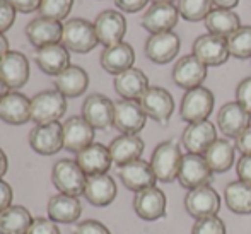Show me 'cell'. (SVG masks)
I'll list each match as a JSON object with an SVG mask.
<instances>
[{"instance_id": "35", "label": "cell", "mask_w": 251, "mask_h": 234, "mask_svg": "<svg viewBox=\"0 0 251 234\" xmlns=\"http://www.w3.org/2000/svg\"><path fill=\"white\" fill-rule=\"evenodd\" d=\"M34 219L23 205H10L0 212V234H27Z\"/></svg>"}, {"instance_id": "41", "label": "cell", "mask_w": 251, "mask_h": 234, "mask_svg": "<svg viewBox=\"0 0 251 234\" xmlns=\"http://www.w3.org/2000/svg\"><path fill=\"white\" fill-rule=\"evenodd\" d=\"M16 21V9L9 0H0V33L10 29Z\"/></svg>"}, {"instance_id": "8", "label": "cell", "mask_w": 251, "mask_h": 234, "mask_svg": "<svg viewBox=\"0 0 251 234\" xmlns=\"http://www.w3.org/2000/svg\"><path fill=\"white\" fill-rule=\"evenodd\" d=\"M212 178H214V171L208 168L203 156L188 154V152L183 156L178 173V182L183 188L193 190V188L207 186L212 183Z\"/></svg>"}, {"instance_id": "18", "label": "cell", "mask_w": 251, "mask_h": 234, "mask_svg": "<svg viewBox=\"0 0 251 234\" xmlns=\"http://www.w3.org/2000/svg\"><path fill=\"white\" fill-rule=\"evenodd\" d=\"M179 12L175 3H152L142 16V27L151 34L168 33L178 24Z\"/></svg>"}, {"instance_id": "44", "label": "cell", "mask_w": 251, "mask_h": 234, "mask_svg": "<svg viewBox=\"0 0 251 234\" xmlns=\"http://www.w3.org/2000/svg\"><path fill=\"white\" fill-rule=\"evenodd\" d=\"M74 234H111V233H109V229L102 222L96 221V219H87V221L80 222L74 229Z\"/></svg>"}, {"instance_id": "40", "label": "cell", "mask_w": 251, "mask_h": 234, "mask_svg": "<svg viewBox=\"0 0 251 234\" xmlns=\"http://www.w3.org/2000/svg\"><path fill=\"white\" fill-rule=\"evenodd\" d=\"M192 234H226V224L217 215L199 219V221H195V224H193Z\"/></svg>"}, {"instance_id": "47", "label": "cell", "mask_w": 251, "mask_h": 234, "mask_svg": "<svg viewBox=\"0 0 251 234\" xmlns=\"http://www.w3.org/2000/svg\"><path fill=\"white\" fill-rule=\"evenodd\" d=\"M147 2L149 0H115V5L118 7V9H122L123 12H139V10H142L144 7L147 5Z\"/></svg>"}, {"instance_id": "42", "label": "cell", "mask_w": 251, "mask_h": 234, "mask_svg": "<svg viewBox=\"0 0 251 234\" xmlns=\"http://www.w3.org/2000/svg\"><path fill=\"white\" fill-rule=\"evenodd\" d=\"M236 101L251 115V77H245L236 86Z\"/></svg>"}, {"instance_id": "16", "label": "cell", "mask_w": 251, "mask_h": 234, "mask_svg": "<svg viewBox=\"0 0 251 234\" xmlns=\"http://www.w3.org/2000/svg\"><path fill=\"white\" fill-rule=\"evenodd\" d=\"M179 47H181V40L175 31L151 34L146 41V55L151 62L166 65L178 56Z\"/></svg>"}, {"instance_id": "3", "label": "cell", "mask_w": 251, "mask_h": 234, "mask_svg": "<svg viewBox=\"0 0 251 234\" xmlns=\"http://www.w3.org/2000/svg\"><path fill=\"white\" fill-rule=\"evenodd\" d=\"M98 36L94 24L87 19H70L63 24L62 33V45L69 52L75 53H89L98 47Z\"/></svg>"}, {"instance_id": "12", "label": "cell", "mask_w": 251, "mask_h": 234, "mask_svg": "<svg viewBox=\"0 0 251 234\" xmlns=\"http://www.w3.org/2000/svg\"><path fill=\"white\" fill-rule=\"evenodd\" d=\"M168 208V198L164 191L157 186L146 188L142 191H137L133 197V210L142 221H157L166 215Z\"/></svg>"}, {"instance_id": "29", "label": "cell", "mask_w": 251, "mask_h": 234, "mask_svg": "<svg viewBox=\"0 0 251 234\" xmlns=\"http://www.w3.org/2000/svg\"><path fill=\"white\" fill-rule=\"evenodd\" d=\"M48 219L58 224H72L77 222L79 217L82 215V205L77 197H70V195H53L48 200L47 205Z\"/></svg>"}, {"instance_id": "6", "label": "cell", "mask_w": 251, "mask_h": 234, "mask_svg": "<svg viewBox=\"0 0 251 234\" xmlns=\"http://www.w3.org/2000/svg\"><path fill=\"white\" fill-rule=\"evenodd\" d=\"M147 122V115L144 113L139 101L132 99H120L115 103V115L113 127L123 135H139Z\"/></svg>"}, {"instance_id": "51", "label": "cell", "mask_w": 251, "mask_h": 234, "mask_svg": "<svg viewBox=\"0 0 251 234\" xmlns=\"http://www.w3.org/2000/svg\"><path fill=\"white\" fill-rule=\"evenodd\" d=\"M7 168H9V161H7L5 152L0 149V180L3 178V175L7 173Z\"/></svg>"}, {"instance_id": "53", "label": "cell", "mask_w": 251, "mask_h": 234, "mask_svg": "<svg viewBox=\"0 0 251 234\" xmlns=\"http://www.w3.org/2000/svg\"><path fill=\"white\" fill-rule=\"evenodd\" d=\"M7 93H9V87H7L5 84H3V80L0 79V101H2V99L5 98Z\"/></svg>"}, {"instance_id": "19", "label": "cell", "mask_w": 251, "mask_h": 234, "mask_svg": "<svg viewBox=\"0 0 251 234\" xmlns=\"http://www.w3.org/2000/svg\"><path fill=\"white\" fill-rule=\"evenodd\" d=\"M215 140H217V129L208 120L199 123H188L181 135V144L188 154L203 156Z\"/></svg>"}, {"instance_id": "10", "label": "cell", "mask_w": 251, "mask_h": 234, "mask_svg": "<svg viewBox=\"0 0 251 234\" xmlns=\"http://www.w3.org/2000/svg\"><path fill=\"white\" fill-rule=\"evenodd\" d=\"M193 55L200 60L203 65L207 67H219L222 63L227 62V58L231 56L227 47V40L215 34H201L193 41Z\"/></svg>"}, {"instance_id": "33", "label": "cell", "mask_w": 251, "mask_h": 234, "mask_svg": "<svg viewBox=\"0 0 251 234\" xmlns=\"http://www.w3.org/2000/svg\"><path fill=\"white\" fill-rule=\"evenodd\" d=\"M205 27L210 34L227 40L232 33H236L241 27V19L234 10L214 7L208 12V16L205 17Z\"/></svg>"}, {"instance_id": "48", "label": "cell", "mask_w": 251, "mask_h": 234, "mask_svg": "<svg viewBox=\"0 0 251 234\" xmlns=\"http://www.w3.org/2000/svg\"><path fill=\"white\" fill-rule=\"evenodd\" d=\"M12 198H14L12 186L0 180V212H3L5 208H9L12 205Z\"/></svg>"}, {"instance_id": "31", "label": "cell", "mask_w": 251, "mask_h": 234, "mask_svg": "<svg viewBox=\"0 0 251 234\" xmlns=\"http://www.w3.org/2000/svg\"><path fill=\"white\" fill-rule=\"evenodd\" d=\"M108 149L113 162L120 168V166L140 159L144 149H146V144L139 135H123L122 133V135L111 140Z\"/></svg>"}, {"instance_id": "5", "label": "cell", "mask_w": 251, "mask_h": 234, "mask_svg": "<svg viewBox=\"0 0 251 234\" xmlns=\"http://www.w3.org/2000/svg\"><path fill=\"white\" fill-rule=\"evenodd\" d=\"M215 98L214 93L207 87L200 86L195 89L186 91L179 104V116L186 123H199L208 120L210 113L214 111Z\"/></svg>"}, {"instance_id": "30", "label": "cell", "mask_w": 251, "mask_h": 234, "mask_svg": "<svg viewBox=\"0 0 251 234\" xmlns=\"http://www.w3.org/2000/svg\"><path fill=\"white\" fill-rule=\"evenodd\" d=\"M89 87V76L79 65H70L55 77V89L65 98H79Z\"/></svg>"}, {"instance_id": "21", "label": "cell", "mask_w": 251, "mask_h": 234, "mask_svg": "<svg viewBox=\"0 0 251 234\" xmlns=\"http://www.w3.org/2000/svg\"><path fill=\"white\" fill-rule=\"evenodd\" d=\"M0 79L10 91L19 89L29 79V62L21 52H9L0 58Z\"/></svg>"}, {"instance_id": "54", "label": "cell", "mask_w": 251, "mask_h": 234, "mask_svg": "<svg viewBox=\"0 0 251 234\" xmlns=\"http://www.w3.org/2000/svg\"><path fill=\"white\" fill-rule=\"evenodd\" d=\"M178 2V0H152V3H173Z\"/></svg>"}, {"instance_id": "38", "label": "cell", "mask_w": 251, "mask_h": 234, "mask_svg": "<svg viewBox=\"0 0 251 234\" xmlns=\"http://www.w3.org/2000/svg\"><path fill=\"white\" fill-rule=\"evenodd\" d=\"M231 56L238 60L251 58V26H241L236 33L227 38Z\"/></svg>"}, {"instance_id": "4", "label": "cell", "mask_w": 251, "mask_h": 234, "mask_svg": "<svg viewBox=\"0 0 251 234\" xmlns=\"http://www.w3.org/2000/svg\"><path fill=\"white\" fill-rule=\"evenodd\" d=\"M67 111V98L56 89L41 91L31 98V120L36 125L58 122Z\"/></svg>"}, {"instance_id": "45", "label": "cell", "mask_w": 251, "mask_h": 234, "mask_svg": "<svg viewBox=\"0 0 251 234\" xmlns=\"http://www.w3.org/2000/svg\"><path fill=\"white\" fill-rule=\"evenodd\" d=\"M236 173L239 182L251 185V156H241L236 162Z\"/></svg>"}, {"instance_id": "36", "label": "cell", "mask_w": 251, "mask_h": 234, "mask_svg": "<svg viewBox=\"0 0 251 234\" xmlns=\"http://www.w3.org/2000/svg\"><path fill=\"white\" fill-rule=\"evenodd\" d=\"M224 202L231 212L238 215L251 214V185L245 182H231L224 188Z\"/></svg>"}, {"instance_id": "7", "label": "cell", "mask_w": 251, "mask_h": 234, "mask_svg": "<svg viewBox=\"0 0 251 234\" xmlns=\"http://www.w3.org/2000/svg\"><path fill=\"white\" fill-rule=\"evenodd\" d=\"M144 113L147 118L154 120L159 125H168L173 111H175V99L171 93L164 87L151 86L146 91V94L139 99Z\"/></svg>"}, {"instance_id": "17", "label": "cell", "mask_w": 251, "mask_h": 234, "mask_svg": "<svg viewBox=\"0 0 251 234\" xmlns=\"http://www.w3.org/2000/svg\"><path fill=\"white\" fill-rule=\"evenodd\" d=\"M29 145L41 156H53L63 149V127L53 122L47 125H36L29 132Z\"/></svg>"}, {"instance_id": "15", "label": "cell", "mask_w": 251, "mask_h": 234, "mask_svg": "<svg viewBox=\"0 0 251 234\" xmlns=\"http://www.w3.org/2000/svg\"><path fill=\"white\" fill-rule=\"evenodd\" d=\"M115 103L104 94H91L82 104V118L94 130H106L113 125Z\"/></svg>"}, {"instance_id": "52", "label": "cell", "mask_w": 251, "mask_h": 234, "mask_svg": "<svg viewBox=\"0 0 251 234\" xmlns=\"http://www.w3.org/2000/svg\"><path fill=\"white\" fill-rule=\"evenodd\" d=\"M5 53H9V41H7V38L0 33V58H2Z\"/></svg>"}, {"instance_id": "37", "label": "cell", "mask_w": 251, "mask_h": 234, "mask_svg": "<svg viewBox=\"0 0 251 234\" xmlns=\"http://www.w3.org/2000/svg\"><path fill=\"white\" fill-rule=\"evenodd\" d=\"M176 7L181 19L199 23V21H205L208 12L214 9V3L212 0H178Z\"/></svg>"}, {"instance_id": "13", "label": "cell", "mask_w": 251, "mask_h": 234, "mask_svg": "<svg viewBox=\"0 0 251 234\" xmlns=\"http://www.w3.org/2000/svg\"><path fill=\"white\" fill-rule=\"evenodd\" d=\"M94 29H96L98 41L104 48H108L123 41V36L126 33V21L118 10H104L94 21Z\"/></svg>"}, {"instance_id": "1", "label": "cell", "mask_w": 251, "mask_h": 234, "mask_svg": "<svg viewBox=\"0 0 251 234\" xmlns=\"http://www.w3.org/2000/svg\"><path fill=\"white\" fill-rule=\"evenodd\" d=\"M183 156L185 154H181V145H179V142L176 139L164 140L155 145L149 162L157 182L171 183L175 180H178Z\"/></svg>"}, {"instance_id": "32", "label": "cell", "mask_w": 251, "mask_h": 234, "mask_svg": "<svg viewBox=\"0 0 251 234\" xmlns=\"http://www.w3.org/2000/svg\"><path fill=\"white\" fill-rule=\"evenodd\" d=\"M38 67L43 70L47 76H58L65 69L70 67V55L69 50L63 45H50V47L40 48L34 55Z\"/></svg>"}, {"instance_id": "28", "label": "cell", "mask_w": 251, "mask_h": 234, "mask_svg": "<svg viewBox=\"0 0 251 234\" xmlns=\"http://www.w3.org/2000/svg\"><path fill=\"white\" fill-rule=\"evenodd\" d=\"M84 197L94 207H108L116 198L115 180L108 173L106 175L87 176L86 188H84Z\"/></svg>"}, {"instance_id": "43", "label": "cell", "mask_w": 251, "mask_h": 234, "mask_svg": "<svg viewBox=\"0 0 251 234\" xmlns=\"http://www.w3.org/2000/svg\"><path fill=\"white\" fill-rule=\"evenodd\" d=\"M27 234H60V229L56 222H53L51 219L38 217L33 221Z\"/></svg>"}, {"instance_id": "11", "label": "cell", "mask_w": 251, "mask_h": 234, "mask_svg": "<svg viewBox=\"0 0 251 234\" xmlns=\"http://www.w3.org/2000/svg\"><path fill=\"white\" fill-rule=\"evenodd\" d=\"M251 125V115L238 101H229L222 104L217 113V127L222 135L227 139H238Z\"/></svg>"}, {"instance_id": "23", "label": "cell", "mask_w": 251, "mask_h": 234, "mask_svg": "<svg viewBox=\"0 0 251 234\" xmlns=\"http://www.w3.org/2000/svg\"><path fill=\"white\" fill-rule=\"evenodd\" d=\"M63 147L69 152L79 154L91 144H94V129L82 116H70L63 123Z\"/></svg>"}, {"instance_id": "2", "label": "cell", "mask_w": 251, "mask_h": 234, "mask_svg": "<svg viewBox=\"0 0 251 234\" xmlns=\"http://www.w3.org/2000/svg\"><path fill=\"white\" fill-rule=\"evenodd\" d=\"M53 186L63 195L77 197L84 195L87 175L80 169V166L72 159H60L51 169Z\"/></svg>"}, {"instance_id": "24", "label": "cell", "mask_w": 251, "mask_h": 234, "mask_svg": "<svg viewBox=\"0 0 251 234\" xmlns=\"http://www.w3.org/2000/svg\"><path fill=\"white\" fill-rule=\"evenodd\" d=\"M75 162L87 176H94L106 175L109 171V168H111L113 159L111 154H109V149L106 145L94 142V144H91L89 147H86L77 154Z\"/></svg>"}, {"instance_id": "39", "label": "cell", "mask_w": 251, "mask_h": 234, "mask_svg": "<svg viewBox=\"0 0 251 234\" xmlns=\"http://www.w3.org/2000/svg\"><path fill=\"white\" fill-rule=\"evenodd\" d=\"M72 5H74V0H41V5L38 9V12H40V17L62 21L69 16Z\"/></svg>"}, {"instance_id": "25", "label": "cell", "mask_w": 251, "mask_h": 234, "mask_svg": "<svg viewBox=\"0 0 251 234\" xmlns=\"http://www.w3.org/2000/svg\"><path fill=\"white\" fill-rule=\"evenodd\" d=\"M0 120L9 125H24L31 120V99L17 91L7 93L0 101Z\"/></svg>"}, {"instance_id": "22", "label": "cell", "mask_w": 251, "mask_h": 234, "mask_svg": "<svg viewBox=\"0 0 251 234\" xmlns=\"http://www.w3.org/2000/svg\"><path fill=\"white\" fill-rule=\"evenodd\" d=\"M63 24L48 17H36L26 26V36L34 48H45L50 45H58L62 41Z\"/></svg>"}, {"instance_id": "34", "label": "cell", "mask_w": 251, "mask_h": 234, "mask_svg": "<svg viewBox=\"0 0 251 234\" xmlns=\"http://www.w3.org/2000/svg\"><path fill=\"white\" fill-rule=\"evenodd\" d=\"M208 168L214 173H226L232 168L236 157V145L231 140L217 139L203 154Z\"/></svg>"}, {"instance_id": "27", "label": "cell", "mask_w": 251, "mask_h": 234, "mask_svg": "<svg viewBox=\"0 0 251 234\" xmlns=\"http://www.w3.org/2000/svg\"><path fill=\"white\" fill-rule=\"evenodd\" d=\"M113 86H115V91L120 98L132 99V101H139L146 94V91L151 87L147 76L140 69H135V67L116 76Z\"/></svg>"}, {"instance_id": "46", "label": "cell", "mask_w": 251, "mask_h": 234, "mask_svg": "<svg viewBox=\"0 0 251 234\" xmlns=\"http://www.w3.org/2000/svg\"><path fill=\"white\" fill-rule=\"evenodd\" d=\"M236 151L241 156H251V125L236 139Z\"/></svg>"}, {"instance_id": "14", "label": "cell", "mask_w": 251, "mask_h": 234, "mask_svg": "<svg viewBox=\"0 0 251 234\" xmlns=\"http://www.w3.org/2000/svg\"><path fill=\"white\" fill-rule=\"evenodd\" d=\"M207 65L200 62L193 53L185 55L175 63L173 67V80L178 87L185 91L195 89L203 84L207 77Z\"/></svg>"}, {"instance_id": "26", "label": "cell", "mask_w": 251, "mask_h": 234, "mask_svg": "<svg viewBox=\"0 0 251 234\" xmlns=\"http://www.w3.org/2000/svg\"><path fill=\"white\" fill-rule=\"evenodd\" d=\"M100 62L106 72L116 77L125 70L132 69L133 62H135V52H133L132 45L122 41V43L102 50Z\"/></svg>"}, {"instance_id": "50", "label": "cell", "mask_w": 251, "mask_h": 234, "mask_svg": "<svg viewBox=\"0 0 251 234\" xmlns=\"http://www.w3.org/2000/svg\"><path fill=\"white\" fill-rule=\"evenodd\" d=\"M212 3H214V7H217V9H231L232 10L239 3V0H212Z\"/></svg>"}, {"instance_id": "9", "label": "cell", "mask_w": 251, "mask_h": 234, "mask_svg": "<svg viewBox=\"0 0 251 234\" xmlns=\"http://www.w3.org/2000/svg\"><path fill=\"white\" fill-rule=\"evenodd\" d=\"M185 208L195 221L214 217L221 208V197L210 185L193 188L185 195Z\"/></svg>"}, {"instance_id": "49", "label": "cell", "mask_w": 251, "mask_h": 234, "mask_svg": "<svg viewBox=\"0 0 251 234\" xmlns=\"http://www.w3.org/2000/svg\"><path fill=\"white\" fill-rule=\"evenodd\" d=\"M9 2L14 5V9L23 14L34 12V10H38L41 5V0H9Z\"/></svg>"}, {"instance_id": "20", "label": "cell", "mask_w": 251, "mask_h": 234, "mask_svg": "<svg viewBox=\"0 0 251 234\" xmlns=\"http://www.w3.org/2000/svg\"><path fill=\"white\" fill-rule=\"evenodd\" d=\"M118 176L123 186L130 191H135V193L146 190V188L155 186V183H157L151 162L144 161V159H137V161H132L128 164L120 166Z\"/></svg>"}]
</instances>
